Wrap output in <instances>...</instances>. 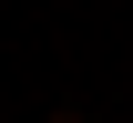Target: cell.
<instances>
[{"instance_id":"cell-1","label":"cell","mask_w":133,"mask_h":123,"mask_svg":"<svg viewBox=\"0 0 133 123\" xmlns=\"http://www.w3.org/2000/svg\"><path fill=\"white\" fill-rule=\"evenodd\" d=\"M51 123H82V113H51Z\"/></svg>"}]
</instances>
